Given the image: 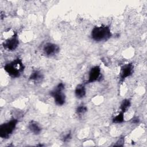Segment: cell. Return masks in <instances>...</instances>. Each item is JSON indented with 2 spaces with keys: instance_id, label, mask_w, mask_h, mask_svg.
<instances>
[{
  "instance_id": "6da1fadb",
  "label": "cell",
  "mask_w": 147,
  "mask_h": 147,
  "mask_svg": "<svg viewBox=\"0 0 147 147\" xmlns=\"http://www.w3.org/2000/svg\"><path fill=\"white\" fill-rule=\"evenodd\" d=\"M112 36L110 28L105 25L95 26L91 30V37L96 42L106 41Z\"/></svg>"
},
{
  "instance_id": "7a4b0ae2",
  "label": "cell",
  "mask_w": 147,
  "mask_h": 147,
  "mask_svg": "<svg viewBox=\"0 0 147 147\" xmlns=\"http://www.w3.org/2000/svg\"><path fill=\"white\" fill-rule=\"evenodd\" d=\"M4 70L13 78L20 76L25 69V66L21 59L17 58L13 61L6 64L3 67Z\"/></svg>"
},
{
  "instance_id": "3957f363",
  "label": "cell",
  "mask_w": 147,
  "mask_h": 147,
  "mask_svg": "<svg viewBox=\"0 0 147 147\" xmlns=\"http://www.w3.org/2000/svg\"><path fill=\"white\" fill-rule=\"evenodd\" d=\"M64 89L65 84L63 83H59L49 92V95L53 98L55 104L57 106H63L65 103L66 96L63 92Z\"/></svg>"
},
{
  "instance_id": "277c9868",
  "label": "cell",
  "mask_w": 147,
  "mask_h": 147,
  "mask_svg": "<svg viewBox=\"0 0 147 147\" xmlns=\"http://www.w3.org/2000/svg\"><path fill=\"white\" fill-rule=\"evenodd\" d=\"M18 122L17 119L12 118L1 124L0 126V137L3 139L9 138L15 130Z\"/></svg>"
},
{
  "instance_id": "5b68a950",
  "label": "cell",
  "mask_w": 147,
  "mask_h": 147,
  "mask_svg": "<svg viewBox=\"0 0 147 147\" xmlns=\"http://www.w3.org/2000/svg\"><path fill=\"white\" fill-rule=\"evenodd\" d=\"M19 45V40L16 33L11 36L10 38H7L3 42V47L5 49L10 51H14Z\"/></svg>"
},
{
  "instance_id": "8992f818",
  "label": "cell",
  "mask_w": 147,
  "mask_h": 147,
  "mask_svg": "<svg viewBox=\"0 0 147 147\" xmlns=\"http://www.w3.org/2000/svg\"><path fill=\"white\" fill-rule=\"evenodd\" d=\"M101 77V69L99 65H95L92 67L88 72V79L86 83H91L98 81Z\"/></svg>"
},
{
  "instance_id": "52a82bcc",
  "label": "cell",
  "mask_w": 147,
  "mask_h": 147,
  "mask_svg": "<svg viewBox=\"0 0 147 147\" xmlns=\"http://www.w3.org/2000/svg\"><path fill=\"white\" fill-rule=\"evenodd\" d=\"M60 51L59 47L52 42H47L43 47V52L47 56L51 57L59 53Z\"/></svg>"
},
{
  "instance_id": "ba28073f",
  "label": "cell",
  "mask_w": 147,
  "mask_h": 147,
  "mask_svg": "<svg viewBox=\"0 0 147 147\" xmlns=\"http://www.w3.org/2000/svg\"><path fill=\"white\" fill-rule=\"evenodd\" d=\"M133 70L134 65L131 63H128L122 65L119 72V78L121 81H123L127 78L130 76L133 73Z\"/></svg>"
},
{
  "instance_id": "9c48e42d",
  "label": "cell",
  "mask_w": 147,
  "mask_h": 147,
  "mask_svg": "<svg viewBox=\"0 0 147 147\" xmlns=\"http://www.w3.org/2000/svg\"><path fill=\"white\" fill-rule=\"evenodd\" d=\"M28 128L31 133L34 134H39L42 130V129L40 125L34 121H30L28 125Z\"/></svg>"
},
{
  "instance_id": "30bf717a",
  "label": "cell",
  "mask_w": 147,
  "mask_h": 147,
  "mask_svg": "<svg viewBox=\"0 0 147 147\" xmlns=\"http://www.w3.org/2000/svg\"><path fill=\"white\" fill-rule=\"evenodd\" d=\"M75 95L78 99L83 98L86 94V89L84 84H79L75 89Z\"/></svg>"
},
{
  "instance_id": "8fae6325",
  "label": "cell",
  "mask_w": 147,
  "mask_h": 147,
  "mask_svg": "<svg viewBox=\"0 0 147 147\" xmlns=\"http://www.w3.org/2000/svg\"><path fill=\"white\" fill-rule=\"evenodd\" d=\"M43 79V74L38 70L33 71L29 76V79L33 82H39Z\"/></svg>"
},
{
  "instance_id": "7c38bea8",
  "label": "cell",
  "mask_w": 147,
  "mask_h": 147,
  "mask_svg": "<svg viewBox=\"0 0 147 147\" xmlns=\"http://www.w3.org/2000/svg\"><path fill=\"white\" fill-rule=\"evenodd\" d=\"M130 105H131L130 100L129 99H125L122 101L120 105L121 111L123 112V113H125L130 107Z\"/></svg>"
},
{
  "instance_id": "4fadbf2b",
  "label": "cell",
  "mask_w": 147,
  "mask_h": 147,
  "mask_svg": "<svg viewBox=\"0 0 147 147\" xmlns=\"http://www.w3.org/2000/svg\"><path fill=\"white\" fill-rule=\"evenodd\" d=\"M124 114L123 112L121 111L115 115L113 119H112V122L114 123H122L124 121Z\"/></svg>"
},
{
  "instance_id": "5bb4252c",
  "label": "cell",
  "mask_w": 147,
  "mask_h": 147,
  "mask_svg": "<svg viewBox=\"0 0 147 147\" xmlns=\"http://www.w3.org/2000/svg\"><path fill=\"white\" fill-rule=\"evenodd\" d=\"M87 111V107L83 105H79L76 109V113L79 115H82Z\"/></svg>"
},
{
  "instance_id": "9a60e30c",
  "label": "cell",
  "mask_w": 147,
  "mask_h": 147,
  "mask_svg": "<svg viewBox=\"0 0 147 147\" xmlns=\"http://www.w3.org/2000/svg\"><path fill=\"white\" fill-rule=\"evenodd\" d=\"M71 138V131H68L67 134H64L63 136L62 140L63 142H67V141H68Z\"/></svg>"
}]
</instances>
